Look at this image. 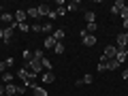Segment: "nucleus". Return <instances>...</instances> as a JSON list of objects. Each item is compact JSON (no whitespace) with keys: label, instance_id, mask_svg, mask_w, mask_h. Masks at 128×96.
<instances>
[{"label":"nucleus","instance_id":"4c0bfd02","mask_svg":"<svg viewBox=\"0 0 128 96\" xmlns=\"http://www.w3.org/2000/svg\"><path fill=\"white\" fill-rule=\"evenodd\" d=\"M0 83H2V75H0Z\"/></svg>","mask_w":128,"mask_h":96},{"label":"nucleus","instance_id":"423d86ee","mask_svg":"<svg viewBox=\"0 0 128 96\" xmlns=\"http://www.w3.org/2000/svg\"><path fill=\"white\" fill-rule=\"evenodd\" d=\"M124 6H126V2H124V0H115L113 6H111V15H120V11H122Z\"/></svg>","mask_w":128,"mask_h":96},{"label":"nucleus","instance_id":"f3484780","mask_svg":"<svg viewBox=\"0 0 128 96\" xmlns=\"http://www.w3.org/2000/svg\"><path fill=\"white\" fill-rule=\"evenodd\" d=\"M43 32H45V34H47V36H49V34H54V24H49V22H47V24H43Z\"/></svg>","mask_w":128,"mask_h":96},{"label":"nucleus","instance_id":"5701e85b","mask_svg":"<svg viewBox=\"0 0 128 96\" xmlns=\"http://www.w3.org/2000/svg\"><path fill=\"white\" fill-rule=\"evenodd\" d=\"M32 56L38 58V60H43V58H45V51H43V49H34V51H32Z\"/></svg>","mask_w":128,"mask_h":96},{"label":"nucleus","instance_id":"4be33fe9","mask_svg":"<svg viewBox=\"0 0 128 96\" xmlns=\"http://www.w3.org/2000/svg\"><path fill=\"white\" fill-rule=\"evenodd\" d=\"M54 51H56V54H58V56H62V54H64V43H56Z\"/></svg>","mask_w":128,"mask_h":96},{"label":"nucleus","instance_id":"e433bc0d","mask_svg":"<svg viewBox=\"0 0 128 96\" xmlns=\"http://www.w3.org/2000/svg\"><path fill=\"white\" fill-rule=\"evenodd\" d=\"M2 32H4V28H0V38H2Z\"/></svg>","mask_w":128,"mask_h":96},{"label":"nucleus","instance_id":"9b49d317","mask_svg":"<svg viewBox=\"0 0 128 96\" xmlns=\"http://www.w3.org/2000/svg\"><path fill=\"white\" fill-rule=\"evenodd\" d=\"M49 13H51V9L47 4H38V17H45V15L49 17Z\"/></svg>","mask_w":128,"mask_h":96},{"label":"nucleus","instance_id":"7c9ffc66","mask_svg":"<svg viewBox=\"0 0 128 96\" xmlns=\"http://www.w3.org/2000/svg\"><path fill=\"white\" fill-rule=\"evenodd\" d=\"M32 32H43V28L38 24H32Z\"/></svg>","mask_w":128,"mask_h":96},{"label":"nucleus","instance_id":"412c9836","mask_svg":"<svg viewBox=\"0 0 128 96\" xmlns=\"http://www.w3.org/2000/svg\"><path fill=\"white\" fill-rule=\"evenodd\" d=\"M2 83H13V75H11L9 70H6V73L2 75Z\"/></svg>","mask_w":128,"mask_h":96},{"label":"nucleus","instance_id":"c756f323","mask_svg":"<svg viewBox=\"0 0 128 96\" xmlns=\"http://www.w3.org/2000/svg\"><path fill=\"white\" fill-rule=\"evenodd\" d=\"M4 73H6V62L0 60V75H4Z\"/></svg>","mask_w":128,"mask_h":96},{"label":"nucleus","instance_id":"dca6fc26","mask_svg":"<svg viewBox=\"0 0 128 96\" xmlns=\"http://www.w3.org/2000/svg\"><path fill=\"white\" fill-rule=\"evenodd\" d=\"M120 66H122V64H120V62H118V60H115V58H113V60H109V62H107V68H109V70H118Z\"/></svg>","mask_w":128,"mask_h":96},{"label":"nucleus","instance_id":"4468645a","mask_svg":"<svg viewBox=\"0 0 128 96\" xmlns=\"http://www.w3.org/2000/svg\"><path fill=\"white\" fill-rule=\"evenodd\" d=\"M56 43H58V41H56V38L49 34V36L45 38V43H43V45H45V49H54V47H56Z\"/></svg>","mask_w":128,"mask_h":96},{"label":"nucleus","instance_id":"1a4fd4ad","mask_svg":"<svg viewBox=\"0 0 128 96\" xmlns=\"http://www.w3.org/2000/svg\"><path fill=\"white\" fill-rule=\"evenodd\" d=\"M115 60H118L120 64H124V62L128 60V49H120V51H118V56H115Z\"/></svg>","mask_w":128,"mask_h":96},{"label":"nucleus","instance_id":"6ab92c4d","mask_svg":"<svg viewBox=\"0 0 128 96\" xmlns=\"http://www.w3.org/2000/svg\"><path fill=\"white\" fill-rule=\"evenodd\" d=\"M96 30H98V24H88V26H86V32H88V34H96Z\"/></svg>","mask_w":128,"mask_h":96},{"label":"nucleus","instance_id":"c85d7f7f","mask_svg":"<svg viewBox=\"0 0 128 96\" xmlns=\"http://www.w3.org/2000/svg\"><path fill=\"white\" fill-rule=\"evenodd\" d=\"M120 17H122V19H128V6H124V9L120 11Z\"/></svg>","mask_w":128,"mask_h":96},{"label":"nucleus","instance_id":"aec40b11","mask_svg":"<svg viewBox=\"0 0 128 96\" xmlns=\"http://www.w3.org/2000/svg\"><path fill=\"white\" fill-rule=\"evenodd\" d=\"M51 36H54L58 43H62V38H64V30H54V34H51Z\"/></svg>","mask_w":128,"mask_h":96},{"label":"nucleus","instance_id":"2f4dec72","mask_svg":"<svg viewBox=\"0 0 128 96\" xmlns=\"http://www.w3.org/2000/svg\"><path fill=\"white\" fill-rule=\"evenodd\" d=\"M4 62H6V68H11V66H13V58H6Z\"/></svg>","mask_w":128,"mask_h":96},{"label":"nucleus","instance_id":"b1692460","mask_svg":"<svg viewBox=\"0 0 128 96\" xmlns=\"http://www.w3.org/2000/svg\"><path fill=\"white\" fill-rule=\"evenodd\" d=\"M79 9V2L77 0H75V2H68V4H66V11H77Z\"/></svg>","mask_w":128,"mask_h":96},{"label":"nucleus","instance_id":"f8f14e48","mask_svg":"<svg viewBox=\"0 0 128 96\" xmlns=\"http://www.w3.org/2000/svg\"><path fill=\"white\" fill-rule=\"evenodd\" d=\"M32 94H34V96H47V90L43 86H34V88H32Z\"/></svg>","mask_w":128,"mask_h":96},{"label":"nucleus","instance_id":"72a5a7b5","mask_svg":"<svg viewBox=\"0 0 128 96\" xmlns=\"http://www.w3.org/2000/svg\"><path fill=\"white\" fill-rule=\"evenodd\" d=\"M122 26H124V32H128V19H124V22H122Z\"/></svg>","mask_w":128,"mask_h":96},{"label":"nucleus","instance_id":"20e7f679","mask_svg":"<svg viewBox=\"0 0 128 96\" xmlns=\"http://www.w3.org/2000/svg\"><path fill=\"white\" fill-rule=\"evenodd\" d=\"M41 81H43V83H54V81H56V75H54V70H43V75H41Z\"/></svg>","mask_w":128,"mask_h":96},{"label":"nucleus","instance_id":"2eb2a0df","mask_svg":"<svg viewBox=\"0 0 128 96\" xmlns=\"http://www.w3.org/2000/svg\"><path fill=\"white\" fill-rule=\"evenodd\" d=\"M0 22H2V24H9V26H11V22H15V17H13L11 13H2V15H0Z\"/></svg>","mask_w":128,"mask_h":96},{"label":"nucleus","instance_id":"393cba45","mask_svg":"<svg viewBox=\"0 0 128 96\" xmlns=\"http://www.w3.org/2000/svg\"><path fill=\"white\" fill-rule=\"evenodd\" d=\"M56 15H58V17H62V15H66V4L58 6V9H56Z\"/></svg>","mask_w":128,"mask_h":96},{"label":"nucleus","instance_id":"a211bd4d","mask_svg":"<svg viewBox=\"0 0 128 96\" xmlns=\"http://www.w3.org/2000/svg\"><path fill=\"white\" fill-rule=\"evenodd\" d=\"M26 13H28V17H32V19H36V17H38V6H30V9H28Z\"/></svg>","mask_w":128,"mask_h":96},{"label":"nucleus","instance_id":"473e14b6","mask_svg":"<svg viewBox=\"0 0 128 96\" xmlns=\"http://www.w3.org/2000/svg\"><path fill=\"white\" fill-rule=\"evenodd\" d=\"M54 19H58V15H56V11H51L49 13V22H54Z\"/></svg>","mask_w":128,"mask_h":96},{"label":"nucleus","instance_id":"cd10ccee","mask_svg":"<svg viewBox=\"0 0 128 96\" xmlns=\"http://www.w3.org/2000/svg\"><path fill=\"white\" fill-rule=\"evenodd\" d=\"M32 58H34V56H32V51H28V49L24 51V60H26V62H30Z\"/></svg>","mask_w":128,"mask_h":96},{"label":"nucleus","instance_id":"f704fd0d","mask_svg":"<svg viewBox=\"0 0 128 96\" xmlns=\"http://www.w3.org/2000/svg\"><path fill=\"white\" fill-rule=\"evenodd\" d=\"M122 79H128V68H124V70H122Z\"/></svg>","mask_w":128,"mask_h":96},{"label":"nucleus","instance_id":"ddd939ff","mask_svg":"<svg viewBox=\"0 0 128 96\" xmlns=\"http://www.w3.org/2000/svg\"><path fill=\"white\" fill-rule=\"evenodd\" d=\"M83 19H86V24H94V22H96L94 11H86V13H83Z\"/></svg>","mask_w":128,"mask_h":96},{"label":"nucleus","instance_id":"f03ea898","mask_svg":"<svg viewBox=\"0 0 128 96\" xmlns=\"http://www.w3.org/2000/svg\"><path fill=\"white\" fill-rule=\"evenodd\" d=\"M115 47L118 49H126L128 47V32H120L115 36Z\"/></svg>","mask_w":128,"mask_h":96},{"label":"nucleus","instance_id":"9d476101","mask_svg":"<svg viewBox=\"0 0 128 96\" xmlns=\"http://www.w3.org/2000/svg\"><path fill=\"white\" fill-rule=\"evenodd\" d=\"M107 62H109V60H107L105 56H100V58H98V73H105V70H109V68H107Z\"/></svg>","mask_w":128,"mask_h":96},{"label":"nucleus","instance_id":"58836bf2","mask_svg":"<svg viewBox=\"0 0 128 96\" xmlns=\"http://www.w3.org/2000/svg\"><path fill=\"white\" fill-rule=\"evenodd\" d=\"M77 96H81V94H77Z\"/></svg>","mask_w":128,"mask_h":96},{"label":"nucleus","instance_id":"6e6552de","mask_svg":"<svg viewBox=\"0 0 128 96\" xmlns=\"http://www.w3.org/2000/svg\"><path fill=\"white\" fill-rule=\"evenodd\" d=\"M26 17H28V13H26L24 9H17V11H15V22H17V24H24V22H26Z\"/></svg>","mask_w":128,"mask_h":96},{"label":"nucleus","instance_id":"c9c22d12","mask_svg":"<svg viewBox=\"0 0 128 96\" xmlns=\"http://www.w3.org/2000/svg\"><path fill=\"white\" fill-rule=\"evenodd\" d=\"M0 96H4V83H0Z\"/></svg>","mask_w":128,"mask_h":96},{"label":"nucleus","instance_id":"ea45409f","mask_svg":"<svg viewBox=\"0 0 128 96\" xmlns=\"http://www.w3.org/2000/svg\"><path fill=\"white\" fill-rule=\"evenodd\" d=\"M15 96H19V94H15Z\"/></svg>","mask_w":128,"mask_h":96},{"label":"nucleus","instance_id":"bb28decb","mask_svg":"<svg viewBox=\"0 0 128 96\" xmlns=\"http://www.w3.org/2000/svg\"><path fill=\"white\" fill-rule=\"evenodd\" d=\"M17 28H19L22 32H30V28H32V26H28V24L24 22V24H17Z\"/></svg>","mask_w":128,"mask_h":96},{"label":"nucleus","instance_id":"39448f33","mask_svg":"<svg viewBox=\"0 0 128 96\" xmlns=\"http://www.w3.org/2000/svg\"><path fill=\"white\" fill-rule=\"evenodd\" d=\"M17 77L22 79V81H28V79H34L36 75H32L28 68H19V70H17Z\"/></svg>","mask_w":128,"mask_h":96},{"label":"nucleus","instance_id":"0eeeda50","mask_svg":"<svg viewBox=\"0 0 128 96\" xmlns=\"http://www.w3.org/2000/svg\"><path fill=\"white\" fill-rule=\"evenodd\" d=\"M19 92V86H13V83H4V94L6 96H15Z\"/></svg>","mask_w":128,"mask_h":96},{"label":"nucleus","instance_id":"7ed1b4c3","mask_svg":"<svg viewBox=\"0 0 128 96\" xmlns=\"http://www.w3.org/2000/svg\"><path fill=\"white\" fill-rule=\"evenodd\" d=\"M118 51H120V49H118L115 45H107V47H105V51H102V56H105L107 60H113L115 56H118Z\"/></svg>","mask_w":128,"mask_h":96},{"label":"nucleus","instance_id":"a19ab883","mask_svg":"<svg viewBox=\"0 0 128 96\" xmlns=\"http://www.w3.org/2000/svg\"><path fill=\"white\" fill-rule=\"evenodd\" d=\"M126 49H128V47H126Z\"/></svg>","mask_w":128,"mask_h":96},{"label":"nucleus","instance_id":"a878e982","mask_svg":"<svg viewBox=\"0 0 128 96\" xmlns=\"http://www.w3.org/2000/svg\"><path fill=\"white\" fill-rule=\"evenodd\" d=\"M92 81H94V77H92V75H83V77H81V83H86V86H90Z\"/></svg>","mask_w":128,"mask_h":96},{"label":"nucleus","instance_id":"f257e3e1","mask_svg":"<svg viewBox=\"0 0 128 96\" xmlns=\"http://www.w3.org/2000/svg\"><path fill=\"white\" fill-rule=\"evenodd\" d=\"M79 36H81V43H83L86 47H94V45H96V34H88L86 28H81Z\"/></svg>","mask_w":128,"mask_h":96},{"label":"nucleus","instance_id":"79ce46f5","mask_svg":"<svg viewBox=\"0 0 128 96\" xmlns=\"http://www.w3.org/2000/svg\"><path fill=\"white\" fill-rule=\"evenodd\" d=\"M4 96H6V94H4Z\"/></svg>","mask_w":128,"mask_h":96}]
</instances>
